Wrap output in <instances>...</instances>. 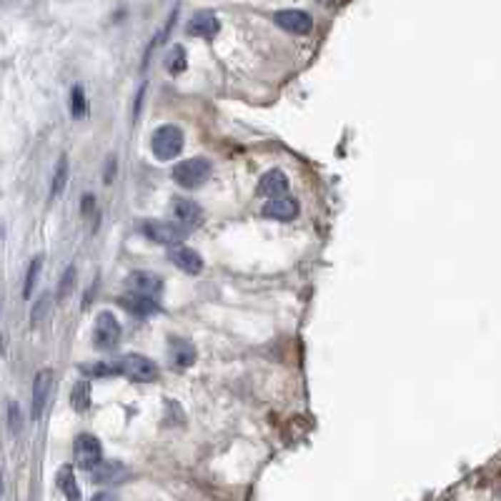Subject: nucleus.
Listing matches in <instances>:
<instances>
[{"instance_id":"nucleus-6","label":"nucleus","mask_w":501,"mask_h":501,"mask_svg":"<svg viewBox=\"0 0 501 501\" xmlns=\"http://www.w3.org/2000/svg\"><path fill=\"white\" fill-rule=\"evenodd\" d=\"M103 461L101 441L93 434H81L76 439V464L86 471H93Z\"/></svg>"},{"instance_id":"nucleus-24","label":"nucleus","mask_w":501,"mask_h":501,"mask_svg":"<svg viewBox=\"0 0 501 501\" xmlns=\"http://www.w3.org/2000/svg\"><path fill=\"white\" fill-rule=\"evenodd\" d=\"M41 263H43L41 256L31 261V268H28V276H26V286H23V296L26 298H31L33 288H36V278H38V273H41Z\"/></svg>"},{"instance_id":"nucleus-26","label":"nucleus","mask_w":501,"mask_h":501,"mask_svg":"<svg viewBox=\"0 0 501 501\" xmlns=\"http://www.w3.org/2000/svg\"><path fill=\"white\" fill-rule=\"evenodd\" d=\"M8 416H11V431L18 434L23 429V416H21V409L16 404H8Z\"/></svg>"},{"instance_id":"nucleus-15","label":"nucleus","mask_w":501,"mask_h":501,"mask_svg":"<svg viewBox=\"0 0 501 501\" xmlns=\"http://www.w3.org/2000/svg\"><path fill=\"white\" fill-rule=\"evenodd\" d=\"M218 18L213 16V13H208V11H201V13H196L193 18H191V23H188V33L191 36H198V38H213L216 33H218Z\"/></svg>"},{"instance_id":"nucleus-13","label":"nucleus","mask_w":501,"mask_h":501,"mask_svg":"<svg viewBox=\"0 0 501 501\" xmlns=\"http://www.w3.org/2000/svg\"><path fill=\"white\" fill-rule=\"evenodd\" d=\"M91 476H93L96 484L113 486V484H118V481H123L126 476H128V469H126L121 461H101V464L91 471Z\"/></svg>"},{"instance_id":"nucleus-5","label":"nucleus","mask_w":501,"mask_h":501,"mask_svg":"<svg viewBox=\"0 0 501 501\" xmlns=\"http://www.w3.org/2000/svg\"><path fill=\"white\" fill-rule=\"evenodd\" d=\"M118 338H121V326H118V318L111 311H101L96 316V326H93V343L101 351H113L118 346Z\"/></svg>"},{"instance_id":"nucleus-1","label":"nucleus","mask_w":501,"mask_h":501,"mask_svg":"<svg viewBox=\"0 0 501 501\" xmlns=\"http://www.w3.org/2000/svg\"><path fill=\"white\" fill-rule=\"evenodd\" d=\"M141 231H143L146 238H151L153 243L168 246V248L181 246L186 241V236H188V228L181 226L178 221L176 223H168V221H143Z\"/></svg>"},{"instance_id":"nucleus-19","label":"nucleus","mask_w":501,"mask_h":501,"mask_svg":"<svg viewBox=\"0 0 501 501\" xmlns=\"http://www.w3.org/2000/svg\"><path fill=\"white\" fill-rule=\"evenodd\" d=\"M71 404L76 411H86L91 406V384L88 381H78L71 391Z\"/></svg>"},{"instance_id":"nucleus-4","label":"nucleus","mask_w":501,"mask_h":501,"mask_svg":"<svg viewBox=\"0 0 501 501\" xmlns=\"http://www.w3.org/2000/svg\"><path fill=\"white\" fill-rule=\"evenodd\" d=\"M121 373L126 379L136 381V384H151V381L158 379V366L148 356L128 353V356L121 358Z\"/></svg>"},{"instance_id":"nucleus-21","label":"nucleus","mask_w":501,"mask_h":501,"mask_svg":"<svg viewBox=\"0 0 501 501\" xmlns=\"http://www.w3.org/2000/svg\"><path fill=\"white\" fill-rule=\"evenodd\" d=\"M66 181H68V158L63 156L61 161H58L56 171H53V186H51V198H56L58 193H63V188H66Z\"/></svg>"},{"instance_id":"nucleus-20","label":"nucleus","mask_w":501,"mask_h":501,"mask_svg":"<svg viewBox=\"0 0 501 501\" xmlns=\"http://www.w3.org/2000/svg\"><path fill=\"white\" fill-rule=\"evenodd\" d=\"M186 66H188V56H186V48L176 46L173 51L168 53V58H166V68H168V73L178 76V73L186 71Z\"/></svg>"},{"instance_id":"nucleus-23","label":"nucleus","mask_w":501,"mask_h":501,"mask_svg":"<svg viewBox=\"0 0 501 501\" xmlns=\"http://www.w3.org/2000/svg\"><path fill=\"white\" fill-rule=\"evenodd\" d=\"M83 373H91V376H113V373H121V361L116 363H86Z\"/></svg>"},{"instance_id":"nucleus-8","label":"nucleus","mask_w":501,"mask_h":501,"mask_svg":"<svg viewBox=\"0 0 501 501\" xmlns=\"http://www.w3.org/2000/svg\"><path fill=\"white\" fill-rule=\"evenodd\" d=\"M273 21L278 23V28L296 33V36H306V33L313 31V18L303 11H278Z\"/></svg>"},{"instance_id":"nucleus-14","label":"nucleus","mask_w":501,"mask_h":501,"mask_svg":"<svg viewBox=\"0 0 501 501\" xmlns=\"http://www.w3.org/2000/svg\"><path fill=\"white\" fill-rule=\"evenodd\" d=\"M286 191H288V178H286V173L278 168L263 173V178L258 181V196H266V198L286 196Z\"/></svg>"},{"instance_id":"nucleus-22","label":"nucleus","mask_w":501,"mask_h":501,"mask_svg":"<svg viewBox=\"0 0 501 501\" xmlns=\"http://www.w3.org/2000/svg\"><path fill=\"white\" fill-rule=\"evenodd\" d=\"M71 116L76 118H86L88 116V103H86V91L81 86H76L71 91Z\"/></svg>"},{"instance_id":"nucleus-10","label":"nucleus","mask_w":501,"mask_h":501,"mask_svg":"<svg viewBox=\"0 0 501 501\" xmlns=\"http://www.w3.org/2000/svg\"><path fill=\"white\" fill-rule=\"evenodd\" d=\"M168 261L186 273H198L201 268H203V258H201L193 248H186V246H173V248L168 250Z\"/></svg>"},{"instance_id":"nucleus-2","label":"nucleus","mask_w":501,"mask_h":501,"mask_svg":"<svg viewBox=\"0 0 501 501\" xmlns=\"http://www.w3.org/2000/svg\"><path fill=\"white\" fill-rule=\"evenodd\" d=\"M151 148L158 161H173L183 151V131L176 126H163L151 138Z\"/></svg>"},{"instance_id":"nucleus-18","label":"nucleus","mask_w":501,"mask_h":501,"mask_svg":"<svg viewBox=\"0 0 501 501\" xmlns=\"http://www.w3.org/2000/svg\"><path fill=\"white\" fill-rule=\"evenodd\" d=\"M58 486H61V491L66 494V499H71V501L81 499V489H78L76 474H73L71 466H63V469L58 471Z\"/></svg>"},{"instance_id":"nucleus-27","label":"nucleus","mask_w":501,"mask_h":501,"mask_svg":"<svg viewBox=\"0 0 501 501\" xmlns=\"http://www.w3.org/2000/svg\"><path fill=\"white\" fill-rule=\"evenodd\" d=\"M73 278H76V268H68L66 276H63V286H61V293H58V298H66L68 291L73 288Z\"/></svg>"},{"instance_id":"nucleus-9","label":"nucleus","mask_w":501,"mask_h":501,"mask_svg":"<svg viewBox=\"0 0 501 501\" xmlns=\"http://www.w3.org/2000/svg\"><path fill=\"white\" fill-rule=\"evenodd\" d=\"M126 288L133 293H146V296H158L163 291V281L161 276L151 271H133L128 278H126Z\"/></svg>"},{"instance_id":"nucleus-11","label":"nucleus","mask_w":501,"mask_h":501,"mask_svg":"<svg viewBox=\"0 0 501 501\" xmlns=\"http://www.w3.org/2000/svg\"><path fill=\"white\" fill-rule=\"evenodd\" d=\"M263 216L273 221H293L298 216V203L288 196H276L263 206Z\"/></svg>"},{"instance_id":"nucleus-17","label":"nucleus","mask_w":501,"mask_h":501,"mask_svg":"<svg viewBox=\"0 0 501 501\" xmlns=\"http://www.w3.org/2000/svg\"><path fill=\"white\" fill-rule=\"evenodd\" d=\"M168 358L173 366H181V368H188L191 363L196 361V348L191 341H171V348H168Z\"/></svg>"},{"instance_id":"nucleus-3","label":"nucleus","mask_w":501,"mask_h":501,"mask_svg":"<svg viewBox=\"0 0 501 501\" xmlns=\"http://www.w3.org/2000/svg\"><path fill=\"white\" fill-rule=\"evenodd\" d=\"M211 176V161L208 158H188L181 161L173 168V181L183 188H198L208 181Z\"/></svg>"},{"instance_id":"nucleus-16","label":"nucleus","mask_w":501,"mask_h":501,"mask_svg":"<svg viewBox=\"0 0 501 501\" xmlns=\"http://www.w3.org/2000/svg\"><path fill=\"white\" fill-rule=\"evenodd\" d=\"M123 308H128L131 313H138V316H148V313L158 311V303H156V296H146V293H133L128 291L121 298Z\"/></svg>"},{"instance_id":"nucleus-12","label":"nucleus","mask_w":501,"mask_h":501,"mask_svg":"<svg viewBox=\"0 0 501 501\" xmlns=\"http://www.w3.org/2000/svg\"><path fill=\"white\" fill-rule=\"evenodd\" d=\"M171 213H173V218L178 221L181 226H186V228H193V226H198L201 218H203V211L198 208V203H193V201H188V198H173Z\"/></svg>"},{"instance_id":"nucleus-25","label":"nucleus","mask_w":501,"mask_h":501,"mask_svg":"<svg viewBox=\"0 0 501 501\" xmlns=\"http://www.w3.org/2000/svg\"><path fill=\"white\" fill-rule=\"evenodd\" d=\"M48 308H51V293H43V296H41V301H38L36 306H33L31 321H33V323H41L43 318H46Z\"/></svg>"},{"instance_id":"nucleus-7","label":"nucleus","mask_w":501,"mask_h":501,"mask_svg":"<svg viewBox=\"0 0 501 501\" xmlns=\"http://www.w3.org/2000/svg\"><path fill=\"white\" fill-rule=\"evenodd\" d=\"M51 386H53V371H51V368H41V371L36 373V381H33V409H31V416L36 421L41 419L43 411H46Z\"/></svg>"}]
</instances>
